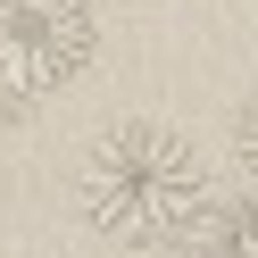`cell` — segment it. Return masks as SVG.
<instances>
[{
	"mask_svg": "<svg viewBox=\"0 0 258 258\" xmlns=\"http://www.w3.org/2000/svg\"><path fill=\"white\" fill-rule=\"evenodd\" d=\"M75 208L92 233L125 241V250H175L208 208V158L191 134L158 117H125L84 142L75 158Z\"/></svg>",
	"mask_w": 258,
	"mask_h": 258,
	"instance_id": "1",
	"label": "cell"
},
{
	"mask_svg": "<svg viewBox=\"0 0 258 258\" xmlns=\"http://www.w3.org/2000/svg\"><path fill=\"white\" fill-rule=\"evenodd\" d=\"M100 50L92 0H0V117L67 92Z\"/></svg>",
	"mask_w": 258,
	"mask_h": 258,
	"instance_id": "2",
	"label": "cell"
},
{
	"mask_svg": "<svg viewBox=\"0 0 258 258\" xmlns=\"http://www.w3.org/2000/svg\"><path fill=\"white\" fill-rule=\"evenodd\" d=\"M175 258H258V191L208 200V208H200V225L175 241Z\"/></svg>",
	"mask_w": 258,
	"mask_h": 258,
	"instance_id": "3",
	"label": "cell"
},
{
	"mask_svg": "<svg viewBox=\"0 0 258 258\" xmlns=\"http://www.w3.org/2000/svg\"><path fill=\"white\" fill-rule=\"evenodd\" d=\"M233 150H241V175H250V191H258V92L241 100V117H233Z\"/></svg>",
	"mask_w": 258,
	"mask_h": 258,
	"instance_id": "4",
	"label": "cell"
}]
</instances>
